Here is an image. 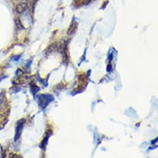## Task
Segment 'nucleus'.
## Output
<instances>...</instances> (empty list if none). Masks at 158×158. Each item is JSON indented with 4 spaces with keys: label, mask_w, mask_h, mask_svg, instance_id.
Wrapping results in <instances>:
<instances>
[{
    "label": "nucleus",
    "mask_w": 158,
    "mask_h": 158,
    "mask_svg": "<svg viewBox=\"0 0 158 158\" xmlns=\"http://www.w3.org/2000/svg\"><path fill=\"white\" fill-rule=\"evenodd\" d=\"M88 1H89H89H90V0H88Z\"/></svg>",
    "instance_id": "nucleus-8"
},
{
    "label": "nucleus",
    "mask_w": 158,
    "mask_h": 158,
    "mask_svg": "<svg viewBox=\"0 0 158 158\" xmlns=\"http://www.w3.org/2000/svg\"><path fill=\"white\" fill-rule=\"evenodd\" d=\"M28 8V6L27 4L24 2H21L20 3L18 4L16 6V11L17 13L21 14L24 12H25Z\"/></svg>",
    "instance_id": "nucleus-4"
},
{
    "label": "nucleus",
    "mask_w": 158,
    "mask_h": 158,
    "mask_svg": "<svg viewBox=\"0 0 158 158\" xmlns=\"http://www.w3.org/2000/svg\"><path fill=\"white\" fill-rule=\"evenodd\" d=\"M7 106V98L6 92L2 91L0 93V112L4 110Z\"/></svg>",
    "instance_id": "nucleus-3"
},
{
    "label": "nucleus",
    "mask_w": 158,
    "mask_h": 158,
    "mask_svg": "<svg viewBox=\"0 0 158 158\" xmlns=\"http://www.w3.org/2000/svg\"><path fill=\"white\" fill-rule=\"evenodd\" d=\"M17 1H20V2H23V1H27V0H17Z\"/></svg>",
    "instance_id": "nucleus-7"
},
{
    "label": "nucleus",
    "mask_w": 158,
    "mask_h": 158,
    "mask_svg": "<svg viewBox=\"0 0 158 158\" xmlns=\"http://www.w3.org/2000/svg\"><path fill=\"white\" fill-rule=\"evenodd\" d=\"M77 26H78V24L76 21L72 23V24H71V26H69V27L68 30V32H67L68 34L69 35L73 34L76 31L77 28Z\"/></svg>",
    "instance_id": "nucleus-5"
},
{
    "label": "nucleus",
    "mask_w": 158,
    "mask_h": 158,
    "mask_svg": "<svg viewBox=\"0 0 158 158\" xmlns=\"http://www.w3.org/2000/svg\"><path fill=\"white\" fill-rule=\"evenodd\" d=\"M6 76H2V77H0V82H1L3 79H5V78H6Z\"/></svg>",
    "instance_id": "nucleus-6"
},
{
    "label": "nucleus",
    "mask_w": 158,
    "mask_h": 158,
    "mask_svg": "<svg viewBox=\"0 0 158 158\" xmlns=\"http://www.w3.org/2000/svg\"><path fill=\"white\" fill-rule=\"evenodd\" d=\"M53 100V98L48 94H42L39 96L40 105L42 108H45Z\"/></svg>",
    "instance_id": "nucleus-1"
},
{
    "label": "nucleus",
    "mask_w": 158,
    "mask_h": 158,
    "mask_svg": "<svg viewBox=\"0 0 158 158\" xmlns=\"http://www.w3.org/2000/svg\"><path fill=\"white\" fill-rule=\"evenodd\" d=\"M24 122H25V121L23 119H22L17 123V125H16V128L15 137V141H17L21 136V132H22V130L23 128Z\"/></svg>",
    "instance_id": "nucleus-2"
}]
</instances>
